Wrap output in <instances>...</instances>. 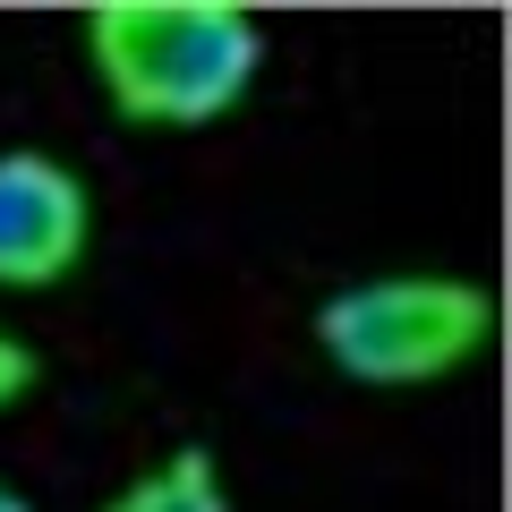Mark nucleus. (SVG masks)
Returning a JSON list of instances; mask_svg holds the SVG:
<instances>
[{
  "instance_id": "1",
  "label": "nucleus",
  "mask_w": 512,
  "mask_h": 512,
  "mask_svg": "<svg viewBox=\"0 0 512 512\" xmlns=\"http://www.w3.org/2000/svg\"><path fill=\"white\" fill-rule=\"evenodd\" d=\"M86 35L111 103L163 128L214 120L256 69V26L222 0H103Z\"/></svg>"
},
{
  "instance_id": "2",
  "label": "nucleus",
  "mask_w": 512,
  "mask_h": 512,
  "mask_svg": "<svg viewBox=\"0 0 512 512\" xmlns=\"http://www.w3.org/2000/svg\"><path fill=\"white\" fill-rule=\"evenodd\" d=\"M316 342L367 384H427L487 342V291L470 282H367L316 308Z\"/></svg>"
},
{
  "instance_id": "3",
  "label": "nucleus",
  "mask_w": 512,
  "mask_h": 512,
  "mask_svg": "<svg viewBox=\"0 0 512 512\" xmlns=\"http://www.w3.org/2000/svg\"><path fill=\"white\" fill-rule=\"evenodd\" d=\"M86 248V188L52 154H0V282L43 291Z\"/></svg>"
},
{
  "instance_id": "4",
  "label": "nucleus",
  "mask_w": 512,
  "mask_h": 512,
  "mask_svg": "<svg viewBox=\"0 0 512 512\" xmlns=\"http://www.w3.org/2000/svg\"><path fill=\"white\" fill-rule=\"evenodd\" d=\"M111 512H222V478L205 453H180L171 470H154L146 487H128Z\"/></svg>"
},
{
  "instance_id": "5",
  "label": "nucleus",
  "mask_w": 512,
  "mask_h": 512,
  "mask_svg": "<svg viewBox=\"0 0 512 512\" xmlns=\"http://www.w3.org/2000/svg\"><path fill=\"white\" fill-rule=\"evenodd\" d=\"M26 384H35V350H26V342H9V333H0V402H18Z\"/></svg>"
},
{
  "instance_id": "6",
  "label": "nucleus",
  "mask_w": 512,
  "mask_h": 512,
  "mask_svg": "<svg viewBox=\"0 0 512 512\" xmlns=\"http://www.w3.org/2000/svg\"><path fill=\"white\" fill-rule=\"evenodd\" d=\"M0 512H26V504H18V495H9V487H0Z\"/></svg>"
}]
</instances>
